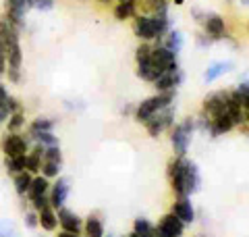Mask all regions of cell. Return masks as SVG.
Instances as JSON below:
<instances>
[{
    "label": "cell",
    "mask_w": 249,
    "mask_h": 237,
    "mask_svg": "<svg viewBox=\"0 0 249 237\" xmlns=\"http://www.w3.org/2000/svg\"><path fill=\"white\" fill-rule=\"evenodd\" d=\"M168 179L170 185H173L175 194L178 198H187L193 192L199 189V171L197 164L187 160L185 156H177L168 162Z\"/></svg>",
    "instance_id": "1"
},
{
    "label": "cell",
    "mask_w": 249,
    "mask_h": 237,
    "mask_svg": "<svg viewBox=\"0 0 249 237\" xmlns=\"http://www.w3.org/2000/svg\"><path fill=\"white\" fill-rule=\"evenodd\" d=\"M173 98H175V90L158 92L154 98H147V100H143L142 104L137 106V110H135V118H137L139 123H145L147 118H150L152 115H156L158 110H162V108H166V106L173 104Z\"/></svg>",
    "instance_id": "2"
},
{
    "label": "cell",
    "mask_w": 249,
    "mask_h": 237,
    "mask_svg": "<svg viewBox=\"0 0 249 237\" xmlns=\"http://www.w3.org/2000/svg\"><path fill=\"white\" fill-rule=\"evenodd\" d=\"M196 129V121L191 118H185L178 125L173 127V133H170V141H173V148L177 156H185L187 148H189V139H191V133Z\"/></svg>",
    "instance_id": "3"
},
{
    "label": "cell",
    "mask_w": 249,
    "mask_h": 237,
    "mask_svg": "<svg viewBox=\"0 0 249 237\" xmlns=\"http://www.w3.org/2000/svg\"><path fill=\"white\" fill-rule=\"evenodd\" d=\"M173 69H178L177 54L170 52L168 48H164L162 44L154 46V48H152V71H154V77H158L160 73H164V71H173Z\"/></svg>",
    "instance_id": "4"
},
{
    "label": "cell",
    "mask_w": 249,
    "mask_h": 237,
    "mask_svg": "<svg viewBox=\"0 0 249 237\" xmlns=\"http://www.w3.org/2000/svg\"><path fill=\"white\" fill-rule=\"evenodd\" d=\"M173 121H175V113H173V104L158 110L156 115H152L150 118L145 121V127H147V133L152 138H158L164 129H170L173 127Z\"/></svg>",
    "instance_id": "5"
},
{
    "label": "cell",
    "mask_w": 249,
    "mask_h": 237,
    "mask_svg": "<svg viewBox=\"0 0 249 237\" xmlns=\"http://www.w3.org/2000/svg\"><path fill=\"white\" fill-rule=\"evenodd\" d=\"M0 148H2L4 156H21L29 152V141L19 133H4L0 139Z\"/></svg>",
    "instance_id": "6"
},
{
    "label": "cell",
    "mask_w": 249,
    "mask_h": 237,
    "mask_svg": "<svg viewBox=\"0 0 249 237\" xmlns=\"http://www.w3.org/2000/svg\"><path fill=\"white\" fill-rule=\"evenodd\" d=\"M133 31L135 36L142 40V42H150V40H156L158 34H156V23L152 15H135L133 17Z\"/></svg>",
    "instance_id": "7"
},
{
    "label": "cell",
    "mask_w": 249,
    "mask_h": 237,
    "mask_svg": "<svg viewBox=\"0 0 249 237\" xmlns=\"http://www.w3.org/2000/svg\"><path fill=\"white\" fill-rule=\"evenodd\" d=\"M183 231H185V223L170 212L156 227V237H181Z\"/></svg>",
    "instance_id": "8"
},
{
    "label": "cell",
    "mask_w": 249,
    "mask_h": 237,
    "mask_svg": "<svg viewBox=\"0 0 249 237\" xmlns=\"http://www.w3.org/2000/svg\"><path fill=\"white\" fill-rule=\"evenodd\" d=\"M204 115H208L210 118L227 115V92L210 94V96L204 100Z\"/></svg>",
    "instance_id": "9"
},
{
    "label": "cell",
    "mask_w": 249,
    "mask_h": 237,
    "mask_svg": "<svg viewBox=\"0 0 249 237\" xmlns=\"http://www.w3.org/2000/svg\"><path fill=\"white\" fill-rule=\"evenodd\" d=\"M204 34L210 38V40H222L227 38V23L220 15H210V17L204 19Z\"/></svg>",
    "instance_id": "10"
},
{
    "label": "cell",
    "mask_w": 249,
    "mask_h": 237,
    "mask_svg": "<svg viewBox=\"0 0 249 237\" xmlns=\"http://www.w3.org/2000/svg\"><path fill=\"white\" fill-rule=\"evenodd\" d=\"M183 81V73L178 69H173V71H164L160 73L158 77L154 79V85L158 92H168V90H177V85Z\"/></svg>",
    "instance_id": "11"
},
{
    "label": "cell",
    "mask_w": 249,
    "mask_h": 237,
    "mask_svg": "<svg viewBox=\"0 0 249 237\" xmlns=\"http://www.w3.org/2000/svg\"><path fill=\"white\" fill-rule=\"evenodd\" d=\"M69 189H71V183H69V179L65 177H60L56 181V185L52 187V192H50V206L52 208H62L65 206V200H67V196H69Z\"/></svg>",
    "instance_id": "12"
},
{
    "label": "cell",
    "mask_w": 249,
    "mask_h": 237,
    "mask_svg": "<svg viewBox=\"0 0 249 237\" xmlns=\"http://www.w3.org/2000/svg\"><path fill=\"white\" fill-rule=\"evenodd\" d=\"M58 223L62 227V231H69V233H75V235H79L81 233V218L73 215L71 210H67V208H58Z\"/></svg>",
    "instance_id": "13"
},
{
    "label": "cell",
    "mask_w": 249,
    "mask_h": 237,
    "mask_svg": "<svg viewBox=\"0 0 249 237\" xmlns=\"http://www.w3.org/2000/svg\"><path fill=\"white\" fill-rule=\"evenodd\" d=\"M44 150H46V146H42V144H37L31 152H27V167H25V171H29L31 175H37V173L42 171V162H44Z\"/></svg>",
    "instance_id": "14"
},
{
    "label": "cell",
    "mask_w": 249,
    "mask_h": 237,
    "mask_svg": "<svg viewBox=\"0 0 249 237\" xmlns=\"http://www.w3.org/2000/svg\"><path fill=\"white\" fill-rule=\"evenodd\" d=\"M173 215L181 218L183 223H191V220L196 218V210H193L191 202L187 200V198H181V200H177L173 204Z\"/></svg>",
    "instance_id": "15"
},
{
    "label": "cell",
    "mask_w": 249,
    "mask_h": 237,
    "mask_svg": "<svg viewBox=\"0 0 249 237\" xmlns=\"http://www.w3.org/2000/svg\"><path fill=\"white\" fill-rule=\"evenodd\" d=\"M37 218H40V225H42L44 231H54V229L58 227V217H56V212H54L52 206L37 210Z\"/></svg>",
    "instance_id": "16"
},
{
    "label": "cell",
    "mask_w": 249,
    "mask_h": 237,
    "mask_svg": "<svg viewBox=\"0 0 249 237\" xmlns=\"http://www.w3.org/2000/svg\"><path fill=\"white\" fill-rule=\"evenodd\" d=\"M232 127H235V123H232V118L229 115H220L212 118V125H210V131H212V136H222V133H229Z\"/></svg>",
    "instance_id": "17"
},
{
    "label": "cell",
    "mask_w": 249,
    "mask_h": 237,
    "mask_svg": "<svg viewBox=\"0 0 249 237\" xmlns=\"http://www.w3.org/2000/svg\"><path fill=\"white\" fill-rule=\"evenodd\" d=\"M164 48H168L170 52H175L178 54V50L183 48V36H181V31H177V29H168V34L162 38V42H160Z\"/></svg>",
    "instance_id": "18"
},
{
    "label": "cell",
    "mask_w": 249,
    "mask_h": 237,
    "mask_svg": "<svg viewBox=\"0 0 249 237\" xmlns=\"http://www.w3.org/2000/svg\"><path fill=\"white\" fill-rule=\"evenodd\" d=\"M23 67V50H21V42L9 46L6 50V69H21Z\"/></svg>",
    "instance_id": "19"
},
{
    "label": "cell",
    "mask_w": 249,
    "mask_h": 237,
    "mask_svg": "<svg viewBox=\"0 0 249 237\" xmlns=\"http://www.w3.org/2000/svg\"><path fill=\"white\" fill-rule=\"evenodd\" d=\"M27 167V154L21 156H4V169L11 173V175H17V173H23Z\"/></svg>",
    "instance_id": "20"
},
{
    "label": "cell",
    "mask_w": 249,
    "mask_h": 237,
    "mask_svg": "<svg viewBox=\"0 0 249 237\" xmlns=\"http://www.w3.org/2000/svg\"><path fill=\"white\" fill-rule=\"evenodd\" d=\"M137 15V2H116L114 6V17L119 21L133 19Z\"/></svg>",
    "instance_id": "21"
},
{
    "label": "cell",
    "mask_w": 249,
    "mask_h": 237,
    "mask_svg": "<svg viewBox=\"0 0 249 237\" xmlns=\"http://www.w3.org/2000/svg\"><path fill=\"white\" fill-rule=\"evenodd\" d=\"M31 179H34V175H31L29 171L17 173V175H15V181H13V185H15V192H17L19 196H27L29 187H31Z\"/></svg>",
    "instance_id": "22"
},
{
    "label": "cell",
    "mask_w": 249,
    "mask_h": 237,
    "mask_svg": "<svg viewBox=\"0 0 249 237\" xmlns=\"http://www.w3.org/2000/svg\"><path fill=\"white\" fill-rule=\"evenodd\" d=\"M48 187H50V183H48V179H46L44 175L42 177L34 175V179H31V187L27 192V198H29V200H34V198L42 196V194H48Z\"/></svg>",
    "instance_id": "23"
},
{
    "label": "cell",
    "mask_w": 249,
    "mask_h": 237,
    "mask_svg": "<svg viewBox=\"0 0 249 237\" xmlns=\"http://www.w3.org/2000/svg\"><path fill=\"white\" fill-rule=\"evenodd\" d=\"M142 2L143 11L145 13H152V15H158V13H166L168 11V0H137Z\"/></svg>",
    "instance_id": "24"
},
{
    "label": "cell",
    "mask_w": 249,
    "mask_h": 237,
    "mask_svg": "<svg viewBox=\"0 0 249 237\" xmlns=\"http://www.w3.org/2000/svg\"><path fill=\"white\" fill-rule=\"evenodd\" d=\"M231 69H232L231 62H214V65L208 67V71L204 73V79H206V81H214L216 77L224 75V73H227V71H231Z\"/></svg>",
    "instance_id": "25"
},
{
    "label": "cell",
    "mask_w": 249,
    "mask_h": 237,
    "mask_svg": "<svg viewBox=\"0 0 249 237\" xmlns=\"http://www.w3.org/2000/svg\"><path fill=\"white\" fill-rule=\"evenodd\" d=\"M85 235L88 237H104V225L98 217H89L85 220Z\"/></svg>",
    "instance_id": "26"
},
{
    "label": "cell",
    "mask_w": 249,
    "mask_h": 237,
    "mask_svg": "<svg viewBox=\"0 0 249 237\" xmlns=\"http://www.w3.org/2000/svg\"><path fill=\"white\" fill-rule=\"evenodd\" d=\"M133 233H137L139 237H156V227L147 218H137L133 225Z\"/></svg>",
    "instance_id": "27"
},
{
    "label": "cell",
    "mask_w": 249,
    "mask_h": 237,
    "mask_svg": "<svg viewBox=\"0 0 249 237\" xmlns=\"http://www.w3.org/2000/svg\"><path fill=\"white\" fill-rule=\"evenodd\" d=\"M56 121L54 118H46V117H37L31 121L29 125V133H36V131H52Z\"/></svg>",
    "instance_id": "28"
},
{
    "label": "cell",
    "mask_w": 249,
    "mask_h": 237,
    "mask_svg": "<svg viewBox=\"0 0 249 237\" xmlns=\"http://www.w3.org/2000/svg\"><path fill=\"white\" fill-rule=\"evenodd\" d=\"M25 125V113L23 110H17V113H11L9 115V125H6V131L9 133H17L23 129Z\"/></svg>",
    "instance_id": "29"
},
{
    "label": "cell",
    "mask_w": 249,
    "mask_h": 237,
    "mask_svg": "<svg viewBox=\"0 0 249 237\" xmlns=\"http://www.w3.org/2000/svg\"><path fill=\"white\" fill-rule=\"evenodd\" d=\"M29 138H34L37 144H42V146H58V138L54 136L52 131H36V133H29Z\"/></svg>",
    "instance_id": "30"
},
{
    "label": "cell",
    "mask_w": 249,
    "mask_h": 237,
    "mask_svg": "<svg viewBox=\"0 0 249 237\" xmlns=\"http://www.w3.org/2000/svg\"><path fill=\"white\" fill-rule=\"evenodd\" d=\"M60 169H62V164H60V162H50V160H44V162H42V175H44L46 179L58 177Z\"/></svg>",
    "instance_id": "31"
},
{
    "label": "cell",
    "mask_w": 249,
    "mask_h": 237,
    "mask_svg": "<svg viewBox=\"0 0 249 237\" xmlns=\"http://www.w3.org/2000/svg\"><path fill=\"white\" fill-rule=\"evenodd\" d=\"M44 160H50V162H60L62 164V152L58 146H48L44 150Z\"/></svg>",
    "instance_id": "32"
},
{
    "label": "cell",
    "mask_w": 249,
    "mask_h": 237,
    "mask_svg": "<svg viewBox=\"0 0 249 237\" xmlns=\"http://www.w3.org/2000/svg\"><path fill=\"white\" fill-rule=\"evenodd\" d=\"M237 94L241 98V104H243V108L249 106V81H241L237 85Z\"/></svg>",
    "instance_id": "33"
},
{
    "label": "cell",
    "mask_w": 249,
    "mask_h": 237,
    "mask_svg": "<svg viewBox=\"0 0 249 237\" xmlns=\"http://www.w3.org/2000/svg\"><path fill=\"white\" fill-rule=\"evenodd\" d=\"M31 206H34V210H42L46 206H50V196L48 194H42V196H37L31 200Z\"/></svg>",
    "instance_id": "34"
},
{
    "label": "cell",
    "mask_w": 249,
    "mask_h": 237,
    "mask_svg": "<svg viewBox=\"0 0 249 237\" xmlns=\"http://www.w3.org/2000/svg\"><path fill=\"white\" fill-rule=\"evenodd\" d=\"M34 9L36 11H52L54 0H34Z\"/></svg>",
    "instance_id": "35"
},
{
    "label": "cell",
    "mask_w": 249,
    "mask_h": 237,
    "mask_svg": "<svg viewBox=\"0 0 249 237\" xmlns=\"http://www.w3.org/2000/svg\"><path fill=\"white\" fill-rule=\"evenodd\" d=\"M4 75L6 77H9V81L11 83H15V85H17V83H21V69H6L4 71Z\"/></svg>",
    "instance_id": "36"
},
{
    "label": "cell",
    "mask_w": 249,
    "mask_h": 237,
    "mask_svg": "<svg viewBox=\"0 0 249 237\" xmlns=\"http://www.w3.org/2000/svg\"><path fill=\"white\" fill-rule=\"evenodd\" d=\"M25 225L29 229H36L37 225H40V218H37V210L36 212H25Z\"/></svg>",
    "instance_id": "37"
},
{
    "label": "cell",
    "mask_w": 249,
    "mask_h": 237,
    "mask_svg": "<svg viewBox=\"0 0 249 237\" xmlns=\"http://www.w3.org/2000/svg\"><path fill=\"white\" fill-rule=\"evenodd\" d=\"M4 71H6V50L2 42H0V75H4Z\"/></svg>",
    "instance_id": "38"
},
{
    "label": "cell",
    "mask_w": 249,
    "mask_h": 237,
    "mask_svg": "<svg viewBox=\"0 0 249 237\" xmlns=\"http://www.w3.org/2000/svg\"><path fill=\"white\" fill-rule=\"evenodd\" d=\"M17 110H23L21 102L15 98V96H11V98H9V113H17Z\"/></svg>",
    "instance_id": "39"
},
{
    "label": "cell",
    "mask_w": 249,
    "mask_h": 237,
    "mask_svg": "<svg viewBox=\"0 0 249 237\" xmlns=\"http://www.w3.org/2000/svg\"><path fill=\"white\" fill-rule=\"evenodd\" d=\"M210 42H212V40H210V38L204 34V31H201V34H197V46H199V48H208Z\"/></svg>",
    "instance_id": "40"
},
{
    "label": "cell",
    "mask_w": 249,
    "mask_h": 237,
    "mask_svg": "<svg viewBox=\"0 0 249 237\" xmlns=\"http://www.w3.org/2000/svg\"><path fill=\"white\" fill-rule=\"evenodd\" d=\"M6 118H9V113H6V110H2V108H0V125H2V123L6 121Z\"/></svg>",
    "instance_id": "41"
},
{
    "label": "cell",
    "mask_w": 249,
    "mask_h": 237,
    "mask_svg": "<svg viewBox=\"0 0 249 237\" xmlns=\"http://www.w3.org/2000/svg\"><path fill=\"white\" fill-rule=\"evenodd\" d=\"M56 237H79V235H75V233H69V231H62V233H58Z\"/></svg>",
    "instance_id": "42"
},
{
    "label": "cell",
    "mask_w": 249,
    "mask_h": 237,
    "mask_svg": "<svg viewBox=\"0 0 249 237\" xmlns=\"http://www.w3.org/2000/svg\"><path fill=\"white\" fill-rule=\"evenodd\" d=\"M243 117H245V121H249V106L243 108Z\"/></svg>",
    "instance_id": "43"
},
{
    "label": "cell",
    "mask_w": 249,
    "mask_h": 237,
    "mask_svg": "<svg viewBox=\"0 0 249 237\" xmlns=\"http://www.w3.org/2000/svg\"><path fill=\"white\" fill-rule=\"evenodd\" d=\"M239 2L243 4V6H249V0H239Z\"/></svg>",
    "instance_id": "44"
},
{
    "label": "cell",
    "mask_w": 249,
    "mask_h": 237,
    "mask_svg": "<svg viewBox=\"0 0 249 237\" xmlns=\"http://www.w3.org/2000/svg\"><path fill=\"white\" fill-rule=\"evenodd\" d=\"M185 2V0H175V4H183Z\"/></svg>",
    "instance_id": "45"
},
{
    "label": "cell",
    "mask_w": 249,
    "mask_h": 237,
    "mask_svg": "<svg viewBox=\"0 0 249 237\" xmlns=\"http://www.w3.org/2000/svg\"><path fill=\"white\" fill-rule=\"evenodd\" d=\"M100 2H102V4H108V2H110V0H100Z\"/></svg>",
    "instance_id": "46"
},
{
    "label": "cell",
    "mask_w": 249,
    "mask_h": 237,
    "mask_svg": "<svg viewBox=\"0 0 249 237\" xmlns=\"http://www.w3.org/2000/svg\"><path fill=\"white\" fill-rule=\"evenodd\" d=\"M127 237H139V235H137V233H131V235H127Z\"/></svg>",
    "instance_id": "47"
},
{
    "label": "cell",
    "mask_w": 249,
    "mask_h": 237,
    "mask_svg": "<svg viewBox=\"0 0 249 237\" xmlns=\"http://www.w3.org/2000/svg\"><path fill=\"white\" fill-rule=\"evenodd\" d=\"M227 2H231V0H227Z\"/></svg>",
    "instance_id": "48"
},
{
    "label": "cell",
    "mask_w": 249,
    "mask_h": 237,
    "mask_svg": "<svg viewBox=\"0 0 249 237\" xmlns=\"http://www.w3.org/2000/svg\"><path fill=\"white\" fill-rule=\"evenodd\" d=\"M247 27H249V23H247Z\"/></svg>",
    "instance_id": "49"
},
{
    "label": "cell",
    "mask_w": 249,
    "mask_h": 237,
    "mask_svg": "<svg viewBox=\"0 0 249 237\" xmlns=\"http://www.w3.org/2000/svg\"><path fill=\"white\" fill-rule=\"evenodd\" d=\"M135 2H137V0H135Z\"/></svg>",
    "instance_id": "50"
}]
</instances>
